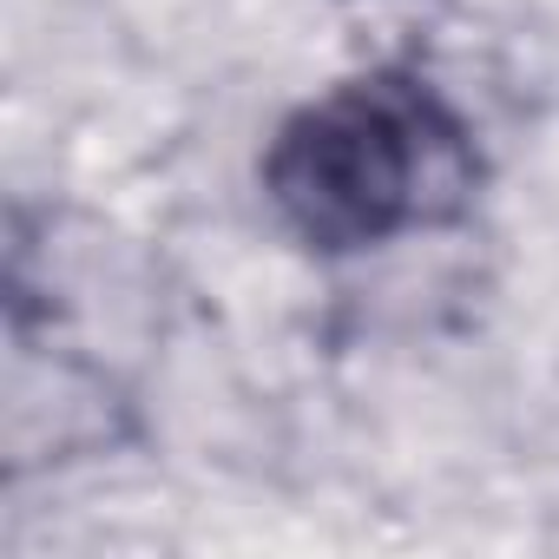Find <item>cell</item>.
<instances>
[{
	"mask_svg": "<svg viewBox=\"0 0 559 559\" xmlns=\"http://www.w3.org/2000/svg\"><path fill=\"white\" fill-rule=\"evenodd\" d=\"M263 185L297 237L317 250H356L454 217L474 191V158L461 126L421 86L376 80L290 119L270 145Z\"/></svg>",
	"mask_w": 559,
	"mask_h": 559,
	"instance_id": "obj_1",
	"label": "cell"
}]
</instances>
